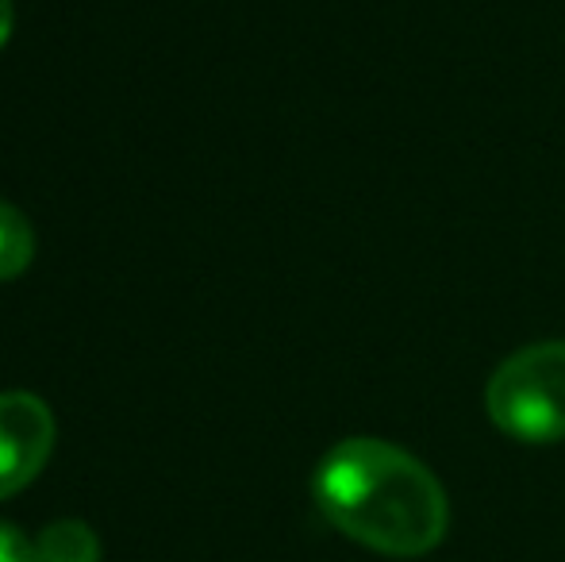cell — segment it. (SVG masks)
I'll use <instances>...</instances> for the list:
<instances>
[{"mask_svg":"<svg viewBox=\"0 0 565 562\" xmlns=\"http://www.w3.org/2000/svg\"><path fill=\"white\" fill-rule=\"evenodd\" d=\"M312 489L342 536L381 555H424L447 536L439 478L385 439H342L323 455Z\"/></svg>","mask_w":565,"mask_h":562,"instance_id":"cell-1","label":"cell"},{"mask_svg":"<svg viewBox=\"0 0 565 562\" xmlns=\"http://www.w3.org/2000/svg\"><path fill=\"white\" fill-rule=\"evenodd\" d=\"M12 20H15V12H12V0H0V51H4L8 35H12Z\"/></svg>","mask_w":565,"mask_h":562,"instance_id":"cell-7","label":"cell"},{"mask_svg":"<svg viewBox=\"0 0 565 562\" xmlns=\"http://www.w3.org/2000/svg\"><path fill=\"white\" fill-rule=\"evenodd\" d=\"M0 562H35V551H31L28 536L20 528L4 524L0 520Z\"/></svg>","mask_w":565,"mask_h":562,"instance_id":"cell-6","label":"cell"},{"mask_svg":"<svg viewBox=\"0 0 565 562\" xmlns=\"http://www.w3.org/2000/svg\"><path fill=\"white\" fill-rule=\"evenodd\" d=\"M31 258H35V232H31L28 216L0 201V282L20 278Z\"/></svg>","mask_w":565,"mask_h":562,"instance_id":"cell-5","label":"cell"},{"mask_svg":"<svg viewBox=\"0 0 565 562\" xmlns=\"http://www.w3.org/2000/svg\"><path fill=\"white\" fill-rule=\"evenodd\" d=\"M54 450V416L35 393H0V501L39 478Z\"/></svg>","mask_w":565,"mask_h":562,"instance_id":"cell-3","label":"cell"},{"mask_svg":"<svg viewBox=\"0 0 565 562\" xmlns=\"http://www.w3.org/2000/svg\"><path fill=\"white\" fill-rule=\"evenodd\" d=\"M35 562H100V540L82 520H54L31 543Z\"/></svg>","mask_w":565,"mask_h":562,"instance_id":"cell-4","label":"cell"},{"mask_svg":"<svg viewBox=\"0 0 565 562\" xmlns=\"http://www.w3.org/2000/svg\"><path fill=\"white\" fill-rule=\"evenodd\" d=\"M489 421L523 443L565 439V339L515 351L484 390Z\"/></svg>","mask_w":565,"mask_h":562,"instance_id":"cell-2","label":"cell"}]
</instances>
